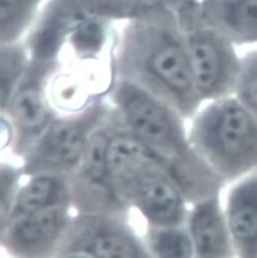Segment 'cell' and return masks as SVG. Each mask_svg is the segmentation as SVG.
<instances>
[{
	"mask_svg": "<svg viewBox=\"0 0 257 258\" xmlns=\"http://www.w3.org/2000/svg\"><path fill=\"white\" fill-rule=\"evenodd\" d=\"M189 120L192 148L225 186L257 171V118L235 96L208 102Z\"/></svg>",
	"mask_w": 257,
	"mask_h": 258,
	"instance_id": "4",
	"label": "cell"
},
{
	"mask_svg": "<svg viewBox=\"0 0 257 258\" xmlns=\"http://www.w3.org/2000/svg\"><path fill=\"white\" fill-rule=\"evenodd\" d=\"M57 258H92V257L85 253H81V252H68Z\"/></svg>",
	"mask_w": 257,
	"mask_h": 258,
	"instance_id": "22",
	"label": "cell"
},
{
	"mask_svg": "<svg viewBox=\"0 0 257 258\" xmlns=\"http://www.w3.org/2000/svg\"><path fill=\"white\" fill-rule=\"evenodd\" d=\"M60 63L30 59L29 66L10 99L6 114L19 136L26 153L55 118L48 94L49 83L59 71Z\"/></svg>",
	"mask_w": 257,
	"mask_h": 258,
	"instance_id": "8",
	"label": "cell"
},
{
	"mask_svg": "<svg viewBox=\"0 0 257 258\" xmlns=\"http://www.w3.org/2000/svg\"><path fill=\"white\" fill-rule=\"evenodd\" d=\"M15 127L6 113H0V152L5 151L14 139Z\"/></svg>",
	"mask_w": 257,
	"mask_h": 258,
	"instance_id": "21",
	"label": "cell"
},
{
	"mask_svg": "<svg viewBox=\"0 0 257 258\" xmlns=\"http://www.w3.org/2000/svg\"><path fill=\"white\" fill-rule=\"evenodd\" d=\"M107 115L108 106L97 99L80 112L55 117L28 150L25 171L62 176L78 169L92 132Z\"/></svg>",
	"mask_w": 257,
	"mask_h": 258,
	"instance_id": "7",
	"label": "cell"
},
{
	"mask_svg": "<svg viewBox=\"0 0 257 258\" xmlns=\"http://www.w3.org/2000/svg\"><path fill=\"white\" fill-rule=\"evenodd\" d=\"M150 2H153V3H165L167 5H170L173 2H175V0H150Z\"/></svg>",
	"mask_w": 257,
	"mask_h": 258,
	"instance_id": "23",
	"label": "cell"
},
{
	"mask_svg": "<svg viewBox=\"0 0 257 258\" xmlns=\"http://www.w3.org/2000/svg\"><path fill=\"white\" fill-rule=\"evenodd\" d=\"M150 0H46L25 40L30 59L60 63L72 38L97 23H124L146 7Z\"/></svg>",
	"mask_w": 257,
	"mask_h": 258,
	"instance_id": "6",
	"label": "cell"
},
{
	"mask_svg": "<svg viewBox=\"0 0 257 258\" xmlns=\"http://www.w3.org/2000/svg\"><path fill=\"white\" fill-rule=\"evenodd\" d=\"M101 123L92 132L88 140L79 165L80 176L88 187L99 190L101 195L115 203V200H119L112 187L108 168V149L112 129L102 126Z\"/></svg>",
	"mask_w": 257,
	"mask_h": 258,
	"instance_id": "14",
	"label": "cell"
},
{
	"mask_svg": "<svg viewBox=\"0 0 257 258\" xmlns=\"http://www.w3.org/2000/svg\"><path fill=\"white\" fill-rule=\"evenodd\" d=\"M234 96L257 118V50L241 57Z\"/></svg>",
	"mask_w": 257,
	"mask_h": 258,
	"instance_id": "19",
	"label": "cell"
},
{
	"mask_svg": "<svg viewBox=\"0 0 257 258\" xmlns=\"http://www.w3.org/2000/svg\"><path fill=\"white\" fill-rule=\"evenodd\" d=\"M223 205L235 258H257V171L229 184Z\"/></svg>",
	"mask_w": 257,
	"mask_h": 258,
	"instance_id": "11",
	"label": "cell"
},
{
	"mask_svg": "<svg viewBox=\"0 0 257 258\" xmlns=\"http://www.w3.org/2000/svg\"><path fill=\"white\" fill-rule=\"evenodd\" d=\"M29 62L30 55L25 43L0 46V113H6L13 92Z\"/></svg>",
	"mask_w": 257,
	"mask_h": 258,
	"instance_id": "18",
	"label": "cell"
},
{
	"mask_svg": "<svg viewBox=\"0 0 257 258\" xmlns=\"http://www.w3.org/2000/svg\"><path fill=\"white\" fill-rule=\"evenodd\" d=\"M46 0H0V46L25 43Z\"/></svg>",
	"mask_w": 257,
	"mask_h": 258,
	"instance_id": "16",
	"label": "cell"
},
{
	"mask_svg": "<svg viewBox=\"0 0 257 258\" xmlns=\"http://www.w3.org/2000/svg\"><path fill=\"white\" fill-rule=\"evenodd\" d=\"M108 94L122 122L167 167L189 204L222 192L225 184L195 152L186 119L175 109L123 81L111 80Z\"/></svg>",
	"mask_w": 257,
	"mask_h": 258,
	"instance_id": "2",
	"label": "cell"
},
{
	"mask_svg": "<svg viewBox=\"0 0 257 258\" xmlns=\"http://www.w3.org/2000/svg\"><path fill=\"white\" fill-rule=\"evenodd\" d=\"M178 20L197 91L203 102L234 96L241 69L235 46L204 19L200 0L169 5Z\"/></svg>",
	"mask_w": 257,
	"mask_h": 258,
	"instance_id": "5",
	"label": "cell"
},
{
	"mask_svg": "<svg viewBox=\"0 0 257 258\" xmlns=\"http://www.w3.org/2000/svg\"><path fill=\"white\" fill-rule=\"evenodd\" d=\"M205 21L236 45L257 43V0H200Z\"/></svg>",
	"mask_w": 257,
	"mask_h": 258,
	"instance_id": "13",
	"label": "cell"
},
{
	"mask_svg": "<svg viewBox=\"0 0 257 258\" xmlns=\"http://www.w3.org/2000/svg\"><path fill=\"white\" fill-rule=\"evenodd\" d=\"M69 252L85 253L92 258H152L147 245L130 229L99 217L85 221Z\"/></svg>",
	"mask_w": 257,
	"mask_h": 258,
	"instance_id": "12",
	"label": "cell"
},
{
	"mask_svg": "<svg viewBox=\"0 0 257 258\" xmlns=\"http://www.w3.org/2000/svg\"><path fill=\"white\" fill-rule=\"evenodd\" d=\"M196 258H205V257H196Z\"/></svg>",
	"mask_w": 257,
	"mask_h": 258,
	"instance_id": "24",
	"label": "cell"
},
{
	"mask_svg": "<svg viewBox=\"0 0 257 258\" xmlns=\"http://www.w3.org/2000/svg\"><path fill=\"white\" fill-rule=\"evenodd\" d=\"M185 225L197 257L235 258L222 192L191 203Z\"/></svg>",
	"mask_w": 257,
	"mask_h": 258,
	"instance_id": "10",
	"label": "cell"
},
{
	"mask_svg": "<svg viewBox=\"0 0 257 258\" xmlns=\"http://www.w3.org/2000/svg\"><path fill=\"white\" fill-rule=\"evenodd\" d=\"M68 225V210L61 205L13 218L4 239L18 258H48Z\"/></svg>",
	"mask_w": 257,
	"mask_h": 258,
	"instance_id": "9",
	"label": "cell"
},
{
	"mask_svg": "<svg viewBox=\"0 0 257 258\" xmlns=\"http://www.w3.org/2000/svg\"><path fill=\"white\" fill-rule=\"evenodd\" d=\"M67 200L68 187L61 176L34 175L18 191L13 202L12 219L66 205Z\"/></svg>",
	"mask_w": 257,
	"mask_h": 258,
	"instance_id": "15",
	"label": "cell"
},
{
	"mask_svg": "<svg viewBox=\"0 0 257 258\" xmlns=\"http://www.w3.org/2000/svg\"><path fill=\"white\" fill-rule=\"evenodd\" d=\"M6 188H0V236L4 237L11 219L13 211V203L9 201Z\"/></svg>",
	"mask_w": 257,
	"mask_h": 258,
	"instance_id": "20",
	"label": "cell"
},
{
	"mask_svg": "<svg viewBox=\"0 0 257 258\" xmlns=\"http://www.w3.org/2000/svg\"><path fill=\"white\" fill-rule=\"evenodd\" d=\"M108 168L118 200L132 203L150 226L185 224L189 202L162 161L131 134L109 145Z\"/></svg>",
	"mask_w": 257,
	"mask_h": 258,
	"instance_id": "3",
	"label": "cell"
},
{
	"mask_svg": "<svg viewBox=\"0 0 257 258\" xmlns=\"http://www.w3.org/2000/svg\"><path fill=\"white\" fill-rule=\"evenodd\" d=\"M110 66L112 80L140 87L186 120L204 104L177 17L165 3L152 4L122 23L112 44Z\"/></svg>",
	"mask_w": 257,
	"mask_h": 258,
	"instance_id": "1",
	"label": "cell"
},
{
	"mask_svg": "<svg viewBox=\"0 0 257 258\" xmlns=\"http://www.w3.org/2000/svg\"><path fill=\"white\" fill-rule=\"evenodd\" d=\"M147 248L152 258H196V250L185 224L150 226Z\"/></svg>",
	"mask_w": 257,
	"mask_h": 258,
	"instance_id": "17",
	"label": "cell"
}]
</instances>
